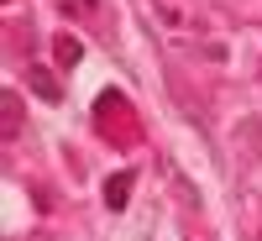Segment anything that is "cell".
<instances>
[{
  "label": "cell",
  "mask_w": 262,
  "mask_h": 241,
  "mask_svg": "<svg viewBox=\"0 0 262 241\" xmlns=\"http://www.w3.org/2000/svg\"><path fill=\"white\" fill-rule=\"evenodd\" d=\"M131 184H137V173H111V179H105V205H111V210H126Z\"/></svg>",
  "instance_id": "obj_6"
},
{
  "label": "cell",
  "mask_w": 262,
  "mask_h": 241,
  "mask_svg": "<svg viewBox=\"0 0 262 241\" xmlns=\"http://www.w3.org/2000/svg\"><path fill=\"white\" fill-rule=\"evenodd\" d=\"M6 6H11V0H6Z\"/></svg>",
  "instance_id": "obj_8"
},
{
  "label": "cell",
  "mask_w": 262,
  "mask_h": 241,
  "mask_svg": "<svg viewBox=\"0 0 262 241\" xmlns=\"http://www.w3.org/2000/svg\"><path fill=\"white\" fill-rule=\"evenodd\" d=\"M63 11H69V16H90L95 0H63Z\"/></svg>",
  "instance_id": "obj_7"
},
{
  "label": "cell",
  "mask_w": 262,
  "mask_h": 241,
  "mask_svg": "<svg viewBox=\"0 0 262 241\" xmlns=\"http://www.w3.org/2000/svg\"><path fill=\"white\" fill-rule=\"evenodd\" d=\"M53 58H58V69H79V58H84V42L74 32H58L53 37Z\"/></svg>",
  "instance_id": "obj_5"
},
{
  "label": "cell",
  "mask_w": 262,
  "mask_h": 241,
  "mask_svg": "<svg viewBox=\"0 0 262 241\" xmlns=\"http://www.w3.org/2000/svg\"><path fill=\"white\" fill-rule=\"evenodd\" d=\"M21 126H27V111H21V95L16 90H0V137L16 142Z\"/></svg>",
  "instance_id": "obj_3"
},
{
  "label": "cell",
  "mask_w": 262,
  "mask_h": 241,
  "mask_svg": "<svg viewBox=\"0 0 262 241\" xmlns=\"http://www.w3.org/2000/svg\"><path fill=\"white\" fill-rule=\"evenodd\" d=\"M27 90H32L42 105H58V100H63V84H58V74H53V69H37V63L27 69Z\"/></svg>",
  "instance_id": "obj_4"
},
{
  "label": "cell",
  "mask_w": 262,
  "mask_h": 241,
  "mask_svg": "<svg viewBox=\"0 0 262 241\" xmlns=\"http://www.w3.org/2000/svg\"><path fill=\"white\" fill-rule=\"evenodd\" d=\"M95 126H100V137L116 142V147H131L142 137V121H137V111H131V100L121 90H105L95 100Z\"/></svg>",
  "instance_id": "obj_1"
},
{
  "label": "cell",
  "mask_w": 262,
  "mask_h": 241,
  "mask_svg": "<svg viewBox=\"0 0 262 241\" xmlns=\"http://www.w3.org/2000/svg\"><path fill=\"white\" fill-rule=\"evenodd\" d=\"M231 147H236V158H242V163H262V116L236 121V131H231Z\"/></svg>",
  "instance_id": "obj_2"
}]
</instances>
